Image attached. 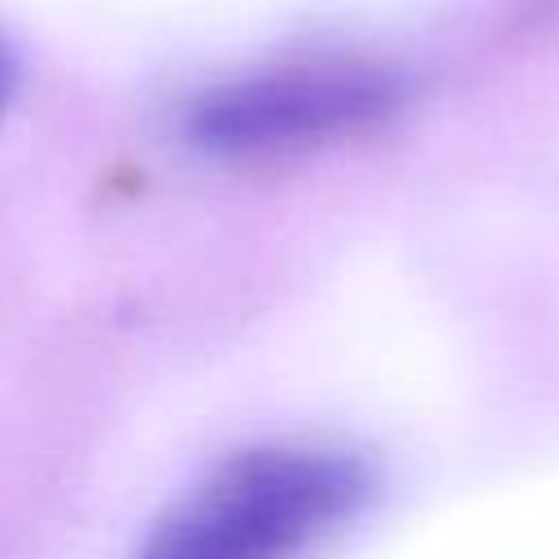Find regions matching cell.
Here are the masks:
<instances>
[{"label":"cell","mask_w":559,"mask_h":559,"mask_svg":"<svg viewBox=\"0 0 559 559\" xmlns=\"http://www.w3.org/2000/svg\"><path fill=\"white\" fill-rule=\"evenodd\" d=\"M362 467L332 450L266 445L227 459L135 559H297L362 498Z\"/></svg>","instance_id":"cell-1"},{"label":"cell","mask_w":559,"mask_h":559,"mask_svg":"<svg viewBox=\"0 0 559 559\" xmlns=\"http://www.w3.org/2000/svg\"><path fill=\"white\" fill-rule=\"evenodd\" d=\"M397 79L362 61H297L205 92L188 135L214 157H293L358 135L397 109Z\"/></svg>","instance_id":"cell-2"},{"label":"cell","mask_w":559,"mask_h":559,"mask_svg":"<svg viewBox=\"0 0 559 559\" xmlns=\"http://www.w3.org/2000/svg\"><path fill=\"white\" fill-rule=\"evenodd\" d=\"M13 87H17V70H13V52L4 48V39H0V118H4V109H9V100H13Z\"/></svg>","instance_id":"cell-3"}]
</instances>
